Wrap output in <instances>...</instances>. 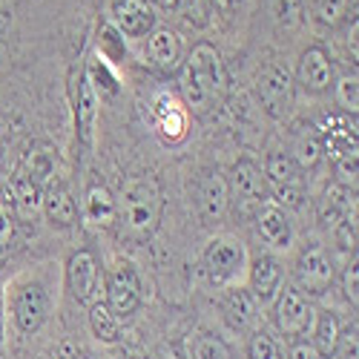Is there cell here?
Here are the masks:
<instances>
[{"label": "cell", "mask_w": 359, "mask_h": 359, "mask_svg": "<svg viewBox=\"0 0 359 359\" xmlns=\"http://www.w3.org/2000/svg\"><path fill=\"white\" fill-rule=\"evenodd\" d=\"M164 213V196L156 175L141 172L133 175L121 187V196L115 201V222L121 224V233L133 242H144L156 233Z\"/></svg>", "instance_id": "6da1fadb"}, {"label": "cell", "mask_w": 359, "mask_h": 359, "mask_svg": "<svg viewBox=\"0 0 359 359\" xmlns=\"http://www.w3.org/2000/svg\"><path fill=\"white\" fill-rule=\"evenodd\" d=\"M224 64L216 46L196 43L182 67V93L196 112H207L224 93Z\"/></svg>", "instance_id": "7a4b0ae2"}, {"label": "cell", "mask_w": 359, "mask_h": 359, "mask_svg": "<svg viewBox=\"0 0 359 359\" xmlns=\"http://www.w3.org/2000/svg\"><path fill=\"white\" fill-rule=\"evenodd\" d=\"M9 311L12 322L20 334H35L49 316V290L41 279L23 276L9 290Z\"/></svg>", "instance_id": "3957f363"}, {"label": "cell", "mask_w": 359, "mask_h": 359, "mask_svg": "<svg viewBox=\"0 0 359 359\" xmlns=\"http://www.w3.org/2000/svg\"><path fill=\"white\" fill-rule=\"evenodd\" d=\"M204 271L210 276L213 285L219 287H236V282L242 279L248 271V253L242 242L233 236H216L204 248Z\"/></svg>", "instance_id": "277c9868"}, {"label": "cell", "mask_w": 359, "mask_h": 359, "mask_svg": "<svg viewBox=\"0 0 359 359\" xmlns=\"http://www.w3.org/2000/svg\"><path fill=\"white\" fill-rule=\"evenodd\" d=\"M107 308L118 316V319H127L133 316L141 302H144V287H141V276L133 267V262L127 259H118L109 271H107Z\"/></svg>", "instance_id": "5b68a950"}, {"label": "cell", "mask_w": 359, "mask_h": 359, "mask_svg": "<svg viewBox=\"0 0 359 359\" xmlns=\"http://www.w3.org/2000/svg\"><path fill=\"white\" fill-rule=\"evenodd\" d=\"M313 319H316V311L302 290L296 285L279 287L276 302H273V322L282 337H290V339L308 337L313 331Z\"/></svg>", "instance_id": "8992f818"}, {"label": "cell", "mask_w": 359, "mask_h": 359, "mask_svg": "<svg viewBox=\"0 0 359 359\" xmlns=\"http://www.w3.org/2000/svg\"><path fill=\"white\" fill-rule=\"evenodd\" d=\"M256 93H259V104L262 109L273 118V121H285L293 109V78L287 72V67L271 61L259 69L256 78Z\"/></svg>", "instance_id": "52a82bcc"}, {"label": "cell", "mask_w": 359, "mask_h": 359, "mask_svg": "<svg viewBox=\"0 0 359 359\" xmlns=\"http://www.w3.org/2000/svg\"><path fill=\"white\" fill-rule=\"evenodd\" d=\"M227 187H230V201H236L245 216H256L259 207L267 201L264 175L253 161H238L227 178Z\"/></svg>", "instance_id": "ba28073f"}, {"label": "cell", "mask_w": 359, "mask_h": 359, "mask_svg": "<svg viewBox=\"0 0 359 359\" xmlns=\"http://www.w3.org/2000/svg\"><path fill=\"white\" fill-rule=\"evenodd\" d=\"M293 276H296V287L308 296V293H325L334 285L337 271H334V262L327 256V250L322 245H313L299 253L293 264Z\"/></svg>", "instance_id": "9c48e42d"}, {"label": "cell", "mask_w": 359, "mask_h": 359, "mask_svg": "<svg viewBox=\"0 0 359 359\" xmlns=\"http://www.w3.org/2000/svg\"><path fill=\"white\" fill-rule=\"evenodd\" d=\"M67 287L75 302L81 305H95L98 302V287H101V267L93 250H75L67 262Z\"/></svg>", "instance_id": "30bf717a"}, {"label": "cell", "mask_w": 359, "mask_h": 359, "mask_svg": "<svg viewBox=\"0 0 359 359\" xmlns=\"http://www.w3.org/2000/svg\"><path fill=\"white\" fill-rule=\"evenodd\" d=\"M264 184L271 187L282 201L287 204H299L302 198V170L296 167V161L290 158V153H271L264 161Z\"/></svg>", "instance_id": "8fae6325"}, {"label": "cell", "mask_w": 359, "mask_h": 359, "mask_svg": "<svg viewBox=\"0 0 359 359\" xmlns=\"http://www.w3.org/2000/svg\"><path fill=\"white\" fill-rule=\"evenodd\" d=\"M196 207L207 224L219 222L230 207V187L222 170H207L196 184Z\"/></svg>", "instance_id": "7c38bea8"}, {"label": "cell", "mask_w": 359, "mask_h": 359, "mask_svg": "<svg viewBox=\"0 0 359 359\" xmlns=\"http://www.w3.org/2000/svg\"><path fill=\"white\" fill-rule=\"evenodd\" d=\"M222 313L224 322L230 325V331L236 334H253L259 331V302L253 299V293L242 285H236L224 293L222 299Z\"/></svg>", "instance_id": "4fadbf2b"}, {"label": "cell", "mask_w": 359, "mask_h": 359, "mask_svg": "<svg viewBox=\"0 0 359 359\" xmlns=\"http://www.w3.org/2000/svg\"><path fill=\"white\" fill-rule=\"evenodd\" d=\"M112 20L127 38H144L156 29V12L149 0H118L112 6Z\"/></svg>", "instance_id": "5bb4252c"}, {"label": "cell", "mask_w": 359, "mask_h": 359, "mask_svg": "<svg viewBox=\"0 0 359 359\" xmlns=\"http://www.w3.org/2000/svg\"><path fill=\"white\" fill-rule=\"evenodd\" d=\"M256 230L264 238V245H271L273 250H290L293 248V224H290L287 213L273 201H264L259 207Z\"/></svg>", "instance_id": "9a60e30c"}, {"label": "cell", "mask_w": 359, "mask_h": 359, "mask_svg": "<svg viewBox=\"0 0 359 359\" xmlns=\"http://www.w3.org/2000/svg\"><path fill=\"white\" fill-rule=\"evenodd\" d=\"M296 81L302 83V89H308V93H313V95L325 93V89L331 86L334 64H331V57H327V52L322 46H311V49L302 52L299 67H296Z\"/></svg>", "instance_id": "2e32d148"}, {"label": "cell", "mask_w": 359, "mask_h": 359, "mask_svg": "<svg viewBox=\"0 0 359 359\" xmlns=\"http://www.w3.org/2000/svg\"><path fill=\"white\" fill-rule=\"evenodd\" d=\"M248 282H250V293L256 302H271V299L279 293V285H282V267L273 256L267 253H259L250 264H248Z\"/></svg>", "instance_id": "e0dca14e"}, {"label": "cell", "mask_w": 359, "mask_h": 359, "mask_svg": "<svg viewBox=\"0 0 359 359\" xmlns=\"http://www.w3.org/2000/svg\"><path fill=\"white\" fill-rule=\"evenodd\" d=\"M147 57L158 69H167V72L178 69V64H182V41H178V35L170 26H156L147 35Z\"/></svg>", "instance_id": "ac0fdd59"}, {"label": "cell", "mask_w": 359, "mask_h": 359, "mask_svg": "<svg viewBox=\"0 0 359 359\" xmlns=\"http://www.w3.org/2000/svg\"><path fill=\"white\" fill-rule=\"evenodd\" d=\"M41 210L46 213L49 224H55V227H69L78 219V204H75L69 187H64V184H49L43 190Z\"/></svg>", "instance_id": "d6986e66"}, {"label": "cell", "mask_w": 359, "mask_h": 359, "mask_svg": "<svg viewBox=\"0 0 359 359\" xmlns=\"http://www.w3.org/2000/svg\"><path fill=\"white\" fill-rule=\"evenodd\" d=\"M83 219L93 227H109L115 222V196L107 184H89L83 193Z\"/></svg>", "instance_id": "ffe728a7"}, {"label": "cell", "mask_w": 359, "mask_h": 359, "mask_svg": "<svg viewBox=\"0 0 359 359\" xmlns=\"http://www.w3.org/2000/svg\"><path fill=\"white\" fill-rule=\"evenodd\" d=\"M75 115H78V135L83 144H89L93 141V133H95V124H98V95H95V86L89 81V75L81 78Z\"/></svg>", "instance_id": "44dd1931"}, {"label": "cell", "mask_w": 359, "mask_h": 359, "mask_svg": "<svg viewBox=\"0 0 359 359\" xmlns=\"http://www.w3.org/2000/svg\"><path fill=\"white\" fill-rule=\"evenodd\" d=\"M267 18L273 29L282 35H290L305 23V6L302 0H267Z\"/></svg>", "instance_id": "7402d4cb"}, {"label": "cell", "mask_w": 359, "mask_h": 359, "mask_svg": "<svg viewBox=\"0 0 359 359\" xmlns=\"http://www.w3.org/2000/svg\"><path fill=\"white\" fill-rule=\"evenodd\" d=\"M342 219H351V193L342 187H327L319 201V222L322 227H337Z\"/></svg>", "instance_id": "603a6c76"}, {"label": "cell", "mask_w": 359, "mask_h": 359, "mask_svg": "<svg viewBox=\"0 0 359 359\" xmlns=\"http://www.w3.org/2000/svg\"><path fill=\"white\" fill-rule=\"evenodd\" d=\"M313 348L322 353V356H334L337 351V342H339V334L342 327L337 322V316L331 311H319L316 319H313Z\"/></svg>", "instance_id": "cb8c5ba5"}, {"label": "cell", "mask_w": 359, "mask_h": 359, "mask_svg": "<svg viewBox=\"0 0 359 359\" xmlns=\"http://www.w3.org/2000/svg\"><path fill=\"white\" fill-rule=\"evenodd\" d=\"M322 153H325V147H322L319 135L311 127H302V133H299L296 141H293V153H290L296 167L299 170H313L322 161Z\"/></svg>", "instance_id": "d4e9b609"}, {"label": "cell", "mask_w": 359, "mask_h": 359, "mask_svg": "<svg viewBox=\"0 0 359 359\" xmlns=\"http://www.w3.org/2000/svg\"><path fill=\"white\" fill-rule=\"evenodd\" d=\"M41 198H43V187L35 182L32 175H18L15 182V204H18V213L20 219H32L41 213Z\"/></svg>", "instance_id": "484cf974"}, {"label": "cell", "mask_w": 359, "mask_h": 359, "mask_svg": "<svg viewBox=\"0 0 359 359\" xmlns=\"http://www.w3.org/2000/svg\"><path fill=\"white\" fill-rule=\"evenodd\" d=\"M89 327H93L95 339H101V342H118L121 339V319H118L104 302L89 305Z\"/></svg>", "instance_id": "4316f807"}, {"label": "cell", "mask_w": 359, "mask_h": 359, "mask_svg": "<svg viewBox=\"0 0 359 359\" xmlns=\"http://www.w3.org/2000/svg\"><path fill=\"white\" fill-rule=\"evenodd\" d=\"M190 353H193V359H238L236 351L230 348V342H224L222 337H216L210 331H201L193 337Z\"/></svg>", "instance_id": "83f0119b"}, {"label": "cell", "mask_w": 359, "mask_h": 359, "mask_svg": "<svg viewBox=\"0 0 359 359\" xmlns=\"http://www.w3.org/2000/svg\"><path fill=\"white\" fill-rule=\"evenodd\" d=\"M248 359H285L279 342L267 331H253L248 339Z\"/></svg>", "instance_id": "f1b7e54d"}, {"label": "cell", "mask_w": 359, "mask_h": 359, "mask_svg": "<svg viewBox=\"0 0 359 359\" xmlns=\"http://www.w3.org/2000/svg\"><path fill=\"white\" fill-rule=\"evenodd\" d=\"M348 6L351 0H316L313 4V15L322 26H339L345 18H348Z\"/></svg>", "instance_id": "f546056e"}, {"label": "cell", "mask_w": 359, "mask_h": 359, "mask_svg": "<svg viewBox=\"0 0 359 359\" xmlns=\"http://www.w3.org/2000/svg\"><path fill=\"white\" fill-rule=\"evenodd\" d=\"M337 101H339V107L345 112L356 115V109H359V81H356V72L339 78V83H337Z\"/></svg>", "instance_id": "4dcf8cb0"}, {"label": "cell", "mask_w": 359, "mask_h": 359, "mask_svg": "<svg viewBox=\"0 0 359 359\" xmlns=\"http://www.w3.org/2000/svg\"><path fill=\"white\" fill-rule=\"evenodd\" d=\"M184 12V18L190 20V23H207V18H210V12H213V0H182V6H178Z\"/></svg>", "instance_id": "1f68e13d"}, {"label": "cell", "mask_w": 359, "mask_h": 359, "mask_svg": "<svg viewBox=\"0 0 359 359\" xmlns=\"http://www.w3.org/2000/svg\"><path fill=\"white\" fill-rule=\"evenodd\" d=\"M334 356H339V359H356V325L345 327V331L339 334V342H337Z\"/></svg>", "instance_id": "d6a6232c"}, {"label": "cell", "mask_w": 359, "mask_h": 359, "mask_svg": "<svg viewBox=\"0 0 359 359\" xmlns=\"http://www.w3.org/2000/svg\"><path fill=\"white\" fill-rule=\"evenodd\" d=\"M342 285H345V296H348V302L356 305V299H359V271H356V262H351L345 267V276H342Z\"/></svg>", "instance_id": "836d02e7"}, {"label": "cell", "mask_w": 359, "mask_h": 359, "mask_svg": "<svg viewBox=\"0 0 359 359\" xmlns=\"http://www.w3.org/2000/svg\"><path fill=\"white\" fill-rule=\"evenodd\" d=\"M287 359H325V356L313 348V342H308V339H296V342L290 345V351H287Z\"/></svg>", "instance_id": "e575fe53"}, {"label": "cell", "mask_w": 359, "mask_h": 359, "mask_svg": "<svg viewBox=\"0 0 359 359\" xmlns=\"http://www.w3.org/2000/svg\"><path fill=\"white\" fill-rule=\"evenodd\" d=\"M242 6V0H213V9H219V15L233 18V12Z\"/></svg>", "instance_id": "d590c367"}, {"label": "cell", "mask_w": 359, "mask_h": 359, "mask_svg": "<svg viewBox=\"0 0 359 359\" xmlns=\"http://www.w3.org/2000/svg\"><path fill=\"white\" fill-rule=\"evenodd\" d=\"M356 35H359V23L353 20L351 29H348V41H345V43H348V55L353 57V61H356V55H359V49H356Z\"/></svg>", "instance_id": "8d00e7d4"}, {"label": "cell", "mask_w": 359, "mask_h": 359, "mask_svg": "<svg viewBox=\"0 0 359 359\" xmlns=\"http://www.w3.org/2000/svg\"><path fill=\"white\" fill-rule=\"evenodd\" d=\"M156 4L161 9H178V6H182V0H156Z\"/></svg>", "instance_id": "74e56055"}, {"label": "cell", "mask_w": 359, "mask_h": 359, "mask_svg": "<svg viewBox=\"0 0 359 359\" xmlns=\"http://www.w3.org/2000/svg\"><path fill=\"white\" fill-rule=\"evenodd\" d=\"M4 233H6V216L0 213V236H4Z\"/></svg>", "instance_id": "f35d334b"}, {"label": "cell", "mask_w": 359, "mask_h": 359, "mask_svg": "<svg viewBox=\"0 0 359 359\" xmlns=\"http://www.w3.org/2000/svg\"><path fill=\"white\" fill-rule=\"evenodd\" d=\"M61 359H86V356H81V353H67V356H61Z\"/></svg>", "instance_id": "ab89813d"}]
</instances>
